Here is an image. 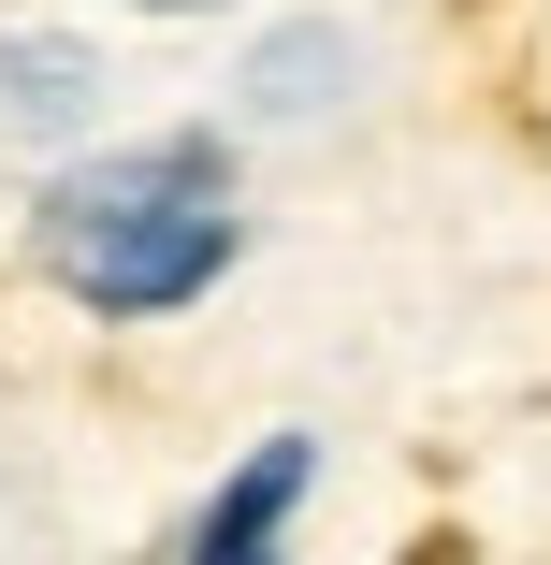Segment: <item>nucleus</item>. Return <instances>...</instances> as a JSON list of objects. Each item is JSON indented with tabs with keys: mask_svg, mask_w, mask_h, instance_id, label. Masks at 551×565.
I'll return each instance as SVG.
<instances>
[{
	"mask_svg": "<svg viewBox=\"0 0 551 565\" xmlns=\"http://www.w3.org/2000/svg\"><path fill=\"white\" fill-rule=\"evenodd\" d=\"M30 262L87 319H174V305L218 290V262H233V160L203 131L102 146V160H73L30 203Z\"/></svg>",
	"mask_w": 551,
	"mask_h": 565,
	"instance_id": "obj_1",
	"label": "nucleus"
},
{
	"mask_svg": "<svg viewBox=\"0 0 551 565\" xmlns=\"http://www.w3.org/2000/svg\"><path fill=\"white\" fill-rule=\"evenodd\" d=\"M131 15H203V0H131Z\"/></svg>",
	"mask_w": 551,
	"mask_h": 565,
	"instance_id": "obj_3",
	"label": "nucleus"
},
{
	"mask_svg": "<svg viewBox=\"0 0 551 565\" xmlns=\"http://www.w3.org/2000/svg\"><path fill=\"white\" fill-rule=\"evenodd\" d=\"M290 493H305V435H262V449H247V479L189 522V551H203V565H247V551L290 522Z\"/></svg>",
	"mask_w": 551,
	"mask_h": 565,
	"instance_id": "obj_2",
	"label": "nucleus"
}]
</instances>
